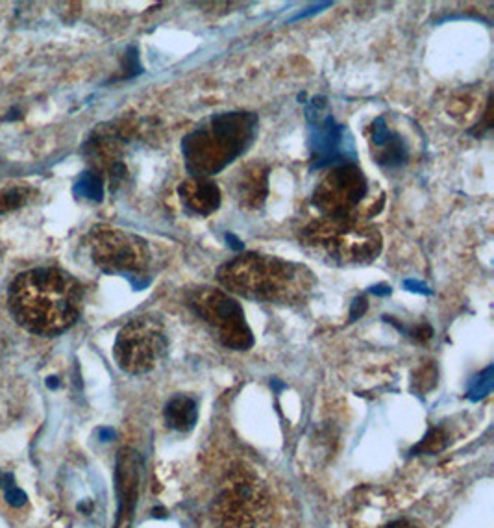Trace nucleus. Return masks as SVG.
Here are the masks:
<instances>
[{
    "label": "nucleus",
    "instance_id": "22",
    "mask_svg": "<svg viewBox=\"0 0 494 528\" xmlns=\"http://www.w3.org/2000/svg\"><path fill=\"white\" fill-rule=\"evenodd\" d=\"M406 288H409V290L415 291V293H430L428 291V288L424 286V284H419V282H413V280H408L406 284H404Z\"/></svg>",
    "mask_w": 494,
    "mask_h": 528
},
{
    "label": "nucleus",
    "instance_id": "2",
    "mask_svg": "<svg viewBox=\"0 0 494 528\" xmlns=\"http://www.w3.org/2000/svg\"><path fill=\"white\" fill-rule=\"evenodd\" d=\"M224 290L250 301H302L315 286L313 273L306 265L285 262L258 252H245L226 262L217 271Z\"/></svg>",
    "mask_w": 494,
    "mask_h": 528
},
{
    "label": "nucleus",
    "instance_id": "16",
    "mask_svg": "<svg viewBox=\"0 0 494 528\" xmlns=\"http://www.w3.org/2000/svg\"><path fill=\"white\" fill-rule=\"evenodd\" d=\"M32 186H6L0 189V215L10 214L32 201Z\"/></svg>",
    "mask_w": 494,
    "mask_h": 528
},
{
    "label": "nucleus",
    "instance_id": "15",
    "mask_svg": "<svg viewBox=\"0 0 494 528\" xmlns=\"http://www.w3.org/2000/svg\"><path fill=\"white\" fill-rule=\"evenodd\" d=\"M198 419L197 403L186 397V395H176L167 406H165V423L167 427L187 432L195 427Z\"/></svg>",
    "mask_w": 494,
    "mask_h": 528
},
{
    "label": "nucleus",
    "instance_id": "10",
    "mask_svg": "<svg viewBox=\"0 0 494 528\" xmlns=\"http://www.w3.org/2000/svg\"><path fill=\"white\" fill-rule=\"evenodd\" d=\"M143 460L134 449H121L115 462L117 517L113 528H132L136 517Z\"/></svg>",
    "mask_w": 494,
    "mask_h": 528
},
{
    "label": "nucleus",
    "instance_id": "26",
    "mask_svg": "<svg viewBox=\"0 0 494 528\" xmlns=\"http://www.w3.org/2000/svg\"><path fill=\"white\" fill-rule=\"evenodd\" d=\"M374 293H378V295H389L391 293V288H374Z\"/></svg>",
    "mask_w": 494,
    "mask_h": 528
},
{
    "label": "nucleus",
    "instance_id": "7",
    "mask_svg": "<svg viewBox=\"0 0 494 528\" xmlns=\"http://www.w3.org/2000/svg\"><path fill=\"white\" fill-rule=\"evenodd\" d=\"M187 302L189 308L215 332L224 347L247 351L254 345L245 312L228 293L215 288H200L189 293Z\"/></svg>",
    "mask_w": 494,
    "mask_h": 528
},
{
    "label": "nucleus",
    "instance_id": "8",
    "mask_svg": "<svg viewBox=\"0 0 494 528\" xmlns=\"http://www.w3.org/2000/svg\"><path fill=\"white\" fill-rule=\"evenodd\" d=\"M167 349L169 341L161 321L152 315H141L119 330L113 354L126 373L145 375L158 365Z\"/></svg>",
    "mask_w": 494,
    "mask_h": 528
},
{
    "label": "nucleus",
    "instance_id": "17",
    "mask_svg": "<svg viewBox=\"0 0 494 528\" xmlns=\"http://www.w3.org/2000/svg\"><path fill=\"white\" fill-rule=\"evenodd\" d=\"M448 443V438H446L445 430L443 428H432L424 440L417 443L413 447L411 454H437L441 453Z\"/></svg>",
    "mask_w": 494,
    "mask_h": 528
},
{
    "label": "nucleus",
    "instance_id": "6",
    "mask_svg": "<svg viewBox=\"0 0 494 528\" xmlns=\"http://www.w3.org/2000/svg\"><path fill=\"white\" fill-rule=\"evenodd\" d=\"M87 243L93 264L106 275L139 277L149 267L147 241L128 230L99 225L89 232Z\"/></svg>",
    "mask_w": 494,
    "mask_h": 528
},
{
    "label": "nucleus",
    "instance_id": "4",
    "mask_svg": "<svg viewBox=\"0 0 494 528\" xmlns=\"http://www.w3.org/2000/svg\"><path fill=\"white\" fill-rule=\"evenodd\" d=\"M306 251L334 265L372 264L382 252L383 239L376 228L363 221L322 217L300 234Z\"/></svg>",
    "mask_w": 494,
    "mask_h": 528
},
{
    "label": "nucleus",
    "instance_id": "18",
    "mask_svg": "<svg viewBox=\"0 0 494 528\" xmlns=\"http://www.w3.org/2000/svg\"><path fill=\"white\" fill-rule=\"evenodd\" d=\"M76 191H78L82 197L89 199V201H100L102 195H104V182H102V176L93 173V171H87L86 175L78 180Z\"/></svg>",
    "mask_w": 494,
    "mask_h": 528
},
{
    "label": "nucleus",
    "instance_id": "5",
    "mask_svg": "<svg viewBox=\"0 0 494 528\" xmlns=\"http://www.w3.org/2000/svg\"><path fill=\"white\" fill-rule=\"evenodd\" d=\"M385 195L356 164L334 165L322 176L313 193V204L324 217L363 221L382 212Z\"/></svg>",
    "mask_w": 494,
    "mask_h": 528
},
{
    "label": "nucleus",
    "instance_id": "3",
    "mask_svg": "<svg viewBox=\"0 0 494 528\" xmlns=\"http://www.w3.org/2000/svg\"><path fill=\"white\" fill-rule=\"evenodd\" d=\"M258 117L248 112L213 115L182 141L187 171L193 178L221 173L247 152L256 138Z\"/></svg>",
    "mask_w": 494,
    "mask_h": 528
},
{
    "label": "nucleus",
    "instance_id": "19",
    "mask_svg": "<svg viewBox=\"0 0 494 528\" xmlns=\"http://www.w3.org/2000/svg\"><path fill=\"white\" fill-rule=\"evenodd\" d=\"M493 388V367H489L482 377L474 380V386L470 388V399H482Z\"/></svg>",
    "mask_w": 494,
    "mask_h": 528
},
{
    "label": "nucleus",
    "instance_id": "24",
    "mask_svg": "<svg viewBox=\"0 0 494 528\" xmlns=\"http://www.w3.org/2000/svg\"><path fill=\"white\" fill-rule=\"evenodd\" d=\"M12 484V475H8V473H0V488H8V486H12Z\"/></svg>",
    "mask_w": 494,
    "mask_h": 528
},
{
    "label": "nucleus",
    "instance_id": "11",
    "mask_svg": "<svg viewBox=\"0 0 494 528\" xmlns=\"http://www.w3.org/2000/svg\"><path fill=\"white\" fill-rule=\"evenodd\" d=\"M234 193L241 206L256 210L269 193V169L261 164H250L235 178Z\"/></svg>",
    "mask_w": 494,
    "mask_h": 528
},
{
    "label": "nucleus",
    "instance_id": "9",
    "mask_svg": "<svg viewBox=\"0 0 494 528\" xmlns=\"http://www.w3.org/2000/svg\"><path fill=\"white\" fill-rule=\"evenodd\" d=\"M263 504L265 497L256 480L235 477L213 504V517L221 528H254Z\"/></svg>",
    "mask_w": 494,
    "mask_h": 528
},
{
    "label": "nucleus",
    "instance_id": "20",
    "mask_svg": "<svg viewBox=\"0 0 494 528\" xmlns=\"http://www.w3.org/2000/svg\"><path fill=\"white\" fill-rule=\"evenodd\" d=\"M6 501H8V504L15 506V508L25 506L26 493L25 491L17 490L15 486H12V488H8V491H6Z\"/></svg>",
    "mask_w": 494,
    "mask_h": 528
},
{
    "label": "nucleus",
    "instance_id": "21",
    "mask_svg": "<svg viewBox=\"0 0 494 528\" xmlns=\"http://www.w3.org/2000/svg\"><path fill=\"white\" fill-rule=\"evenodd\" d=\"M367 312V299L365 297H358L356 301L352 302V310H350V321H356L361 315Z\"/></svg>",
    "mask_w": 494,
    "mask_h": 528
},
{
    "label": "nucleus",
    "instance_id": "1",
    "mask_svg": "<svg viewBox=\"0 0 494 528\" xmlns=\"http://www.w3.org/2000/svg\"><path fill=\"white\" fill-rule=\"evenodd\" d=\"M80 282L56 267H38L15 278L8 306L19 327L38 336H60L75 325L82 312Z\"/></svg>",
    "mask_w": 494,
    "mask_h": 528
},
{
    "label": "nucleus",
    "instance_id": "23",
    "mask_svg": "<svg viewBox=\"0 0 494 528\" xmlns=\"http://www.w3.org/2000/svg\"><path fill=\"white\" fill-rule=\"evenodd\" d=\"M226 241L232 245V249H235V251H241L243 249V243L235 238L234 234H226Z\"/></svg>",
    "mask_w": 494,
    "mask_h": 528
},
{
    "label": "nucleus",
    "instance_id": "13",
    "mask_svg": "<svg viewBox=\"0 0 494 528\" xmlns=\"http://www.w3.org/2000/svg\"><path fill=\"white\" fill-rule=\"evenodd\" d=\"M371 145L376 149L374 160L383 167H398L408 158V151L402 138L391 132L383 117H378L371 125Z\"/></svg>",
    "mask_w": 494,
    "mask_h": 528
},
{
    "label": "nucleus",
    "instance_id": "25",
    "mask_svg": "<svg viewBox=\"0 0 494 528\" xmlns=\"http://www.w3.org/2000/svg\"><path fill=\"white\" fill-rule=\"evenodd\" d=\"M383 528H413L409 523H406V521H396V523H391V525H387V527Z\"/></svg>",
    "mask_w": 494,
    "mask_h": 528
},
{
    "label": "nucleus",
    "instance_id": "14",
    "mask_svg": "<svg viewBox=\"0 0 494 528\" xmlns=\"http://www.w3.org/2000/svg\"><path fill=\"white\" fill-rule=\"evenodd\" d=\"M341 141H343V128L335 123L334 117L328 115L319 123H315L311 128V138H309V147L315 158L313 167L319 169L322 165L332 164Z\"/></svg>",
    "mask_w": 494,
    "mask_h": 528
},
{
    "label": "nucleus",
    "instance_id": "12",
    "mask_svg": "<svg viewBox=\"0 0 494 528\" xmlns=\"http://www.w3.org/2000/svg\"><path fill=\"white\" fill-rule=\"evenodd\" d=\"M178 195L191 214L211 215L221 206V191L208 178H189L180 184Z\"/></svg>",
    "mask_w": 494,
    "mask_h": 528
}]
</instances>
